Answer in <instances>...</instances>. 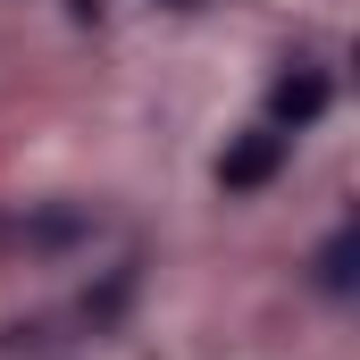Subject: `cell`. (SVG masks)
<instances>
[{"instance_id": "obj_3", "label": "cell", "mask_w": 360, "mask_h": 360, "mask_svg": "<svg viewBox=\"0 0 360 360\" xmlns=\"http://www.w3.org/2000/svg\"><path fill=\"white\" fill-rule=\"evenodd\" d=\"M319 276L344 293V276H352V235H335V243H327V269H319Z\"/></svg>"}, {"instance_id": "obj_1", "label": "cell", "mask_w": 360, "mask_h": 360, "mask_svg": "<svg viewBox=\"0 0 360 360\" xmlns=\"http://www.w3.org/2000/svg\"><path fill=\"white\" fill-rule=\"evenodd\" d=\"M276 160H285V134H252V143H235V151L218 160V184H226V193H252V184L276 176Z\"/></svg>"}, {"instance_id": "obj_2", "label": "cell", "mask_w": 360, "mask_h": 360, "mask_svg": "<svg viewBox=\"0 0 360 360\" xmlns=\"http://www.w3.org/2000/svg\"><path fill=\"white\" fill-rule=\"evenodd\" d=\"M319 109H327V76H319V68H302V76L276 84V126H310Z\"/></svg>"}]
</instances>
